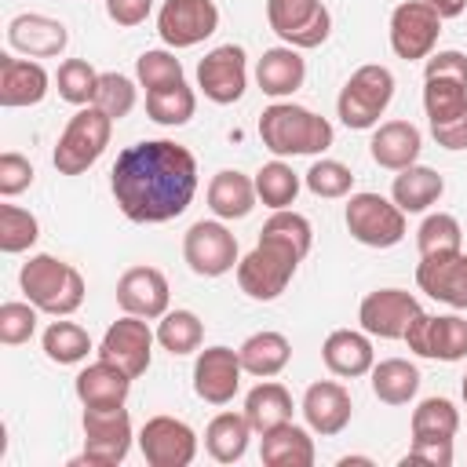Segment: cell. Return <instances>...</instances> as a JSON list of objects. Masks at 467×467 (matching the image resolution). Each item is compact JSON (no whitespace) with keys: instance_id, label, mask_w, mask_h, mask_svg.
Masks as SVG:
<instances>
[{"instance_id":"681fc988","label":"cell","mask_w":467,"mask_h":467,"mask_svg":"<svg viewBox=\"0 0 467 467\" xmlns=\"http://www.w3.org/2000/svg\"><path fill=\"white\" fill-rule=\"evenodd\" d=\"M29 186H33V164H29V157H22L15 150L0 153V193L4 197H18Z\"/></svg>"},{"instance_id":"2e32d148","label":"cell","mask_w":467,"mask_h":467,"mask_svg":"<svg viewBox=\"0 0 467 467\" xmlns=\"http://www.w3.org/2000/svg\"><path fill=\"white\" fill-rule=\"evenodd\" d=\"M438 33H441V18L423 0H405L390 15V51L405 62L427 58L438 44Z\"/></svg>"},{"instance_id":"ab89813d","label":"cell","mask_w":467,"mask_h":467,"mask_svg":"<svg viewBox=\"0 0 467 467\" xmlns=\"http://www.w3.org/2000/svg\"><path fill=\"white\" fill-rule=\"evenodd\" d=\"M255 193L266 208H288L299 193V175L277 157V161H270L255 171Z\"/></svg>"},{"instance_id":"7bdbcfd3","label":"cell","mask_w":467,"mask_h":467,"mask_svg":"<svg viewBox=\"0 0 467 467\" xmlns=\"http://www.w3.org/2000/svg\"><path fill=\"white\" fill-rule=\"evenodd\" d=\"M40 237V223L33 212L18 208V204H0V252L18 255L26 248H33Z\"/></svg>"},{"instance_id":"484cf974","label":"cell","mask_w":467,"mask_h":467,"mask_svg":"<svg viewBox=\"0 0 467 467\" xmlns=\"http://www.w3.org/2000/svg\"><path fill=\"white\" fill-rule=\"evenodd\" d=\"M420 150H423V135L409 120H387V124H379L372 131V142H368L372 161L379 168H387V171H401V168L416 164Z\"/></svg>"},{"instance_id":"d590c367","label":"cell","mask_w":467,"mask_h":467,"mask_svg":"<svg viewBox=\"0 0 467 467\" xmlns=\"http://www.w3.org/2000/svg\"><path fill=\"white\" fill-rule=\"evenodd\" d=\"M423 109H427V124L441 128L456 117L467 113V84L460 80H445V77H423Z\"/></svg>"},{"instance_id":"d6a6232c","label":"cell","mask_w":467,"mask_h":467,"mask_svg":"<svg viewBox=\"0 0 467 467\" xmlns=\"http://www.w3.org/2000/svg\"><path fill=\"white\" fill-rule=\"evenodd\" d=\"M244 420L252 423L255 434L277 427V423H288L292 420V394L285 383H255L248 394H244Z\"/></svg>"},{"instance_id":"4316f807","label":"cell","mask_w":467,"mask_h":467,"mask_svg":"<svg viewBox=\"0 0 467 467\" xmlns=\"http://www.w3.org/2000/svg\"><path fill=\"white\" fill-rule=\"evenodd\" d=\"M259 460L266 467H310L314 463V438L310 431L288 423H277L270 431H263L259 438Z\"/></svg>"},{"instance_id":"52a82bcc","label":"cell","mask_w":467,"mask_h":467,"mask_svg":"<svg viewBox=\"0 0 467 467\" xmlns=\"http://www.w3.org/2000/svg\"><path fill=\"white\" fill-rule=\"evenodd\" d=\"M343 219L350 237L368 248H394L405 237V212L383 193H350Z\"/></svg>"},{"instance_id":"c3c4849f","label":"cell","mask_w":467,"mask_h":467,"mask_svg":"<svg viewBox=\"0 0 467 467\" xmlns=\"http://www.w3.org/2000/svg\"><path fill=\"white\" fill-rule=\"evenodd\" d=\"M259 234L285 237V241H292L303 255H306V252H310V244H314L310 219H306V215H299V212H292V208H274V215L263 223V230H259Z\"/></svg>"},{"instance_id":"3957f363","label":"cell","mask_w":467,"mask_h":467,"mask_svg":"<svg viewBox=\"0 0 467 467\" xmlns=\"http://www.w3.org/2000/svg\"><path fill=\"white\" fill-rule=\"evenodd\" d=\"M18 285H22L26 299H29L36 310L51 314V317H66V314L80 310L84 292H88L80 270L69 266V263H62V259H55V255H47V252L29 255V259L22 263Z\"/></svg>"},{"instance_id":"277c9868","label":"cell","mask_w":467,"mask_h":467,"mask_svg":"<svg viewBox=\"0 0 467 467\" xmlns=\"http://www.w3.org/2000/svg\"><path fill=\"white\" fill-rule=\"evenodd\" d=\"M303 259L306 255L292 241L274 237V234H259L255 248L244 259H237V285L248 299L270 303L288 288V281L296 277V266Z\"/></svg>"},{"instance_id":"db71d44e","label":"cell","mask_w":467,"mask_h":467,"mask_svg":"<svg viewBox=\"0 0 467 467\" xmlns=\"http://www.w3.org/2000/svg\"><path fill=\"white\" fill-rule=\"evenodd\" d=\"M423 4H427V7H434L441 22H445V18H456V15H463V7H467V0H423Z\"/></svg>"},{"instance_id":"f6af8a7d","label":"cell","mask_w":467,"mask_h":467,"mask_svg":"<svg viewBox=\"0 0 467 467\" xmlns=\"http://www.w3.org/2000/svg\"><path fill=\"white\" fill-rule=\"evenodd\" d=\"M135 77H139V84H142L146 91L168 88V84H179V80H182V62H179L171 51H164V47L142 51L139 62H135Z\"/></svg>"},{"instance_id":"5bb4252c","label":"cell","mask_w":467,"mask_h":467,"mask_svg":"<svg viewBox=\"0 0 467 467\" xmlns=\"http://www.w3.org/2000/svg\"><path fill=\"white\" fill-rule=\"evenodd\" d=\"M153 339H157V332H150L146 317L124 314L106 328V336L99 343V358L120 365L131 379H139L153 361Z\"/></svg>"},{"instance_id":"44dd1931","label":"cell","mask_w":467,"mask_h":467,"mask_svg":"<svg viewBox=\"0 0 467 467\" xmlns=\"http://www.w3.org/2000/svg\"><path fill=\"white\" fill-rule=\"evenodd\" d=\"M303 416H306V427L321 438H336L350 416H354V401H350V390L336 379H317L306 387L303 394Z\"/></svg>"},{"instance_id":"7c38bea8","label":"cell","mask_w":467,"mask_h":467,"mask_svg":"<svg viewBox=\"0 0 467 467\" xmlns=\"http://www.w3.org/2000/svg\"><path fill=\"white\" fill-rule=\"evenodd\" d=\"M139 449L150 467H190L197 460V434L175 416H150L139 431Z\"/></svg>"},{"instance_id":"30bf717a","label":"cell","mask_w":467,"mask_h":467,"mask_svg":"<svg viewBox=\"0 0 467 467\" xmlns=\"http://www.w3.org/2000/svg\"><path fill=\"white\" fill-rule=\"evenodd\" d=\"M182 259L197 277H223L237 266V237L219 219H201L182 234Z\"/></svg>"},{"instance_id":"f5cc1de1","label":"cell","mask_w":467,"mask_h":467,"mask_svg":"<svg viewBox=\"0 0 467 467\" xmlns=\"http://www.w3.org/2000/svg\"><path fill=\"white\" fill-rule=\"evenodd\" d=\"M150 11H153V0H106V15H109L117 26H124V29L146 22Z\"/></svg>"},{"instance_id":"11a10c76","label":"cell","mask_w":467,"mask_h":467,"mask_svg":"<svg viewBox=\"0 0 467 467\" xmlns=\"http://www.w3.org/2000/svg\"><path fill=\"white\" fill-rule=\"evenodd\" d=\"M350 463H372V460L368 456H343L339 460V467H350Z\"/></svg>"},{"instance_id":"5b68a950","label":"cell","mask_w":467,"mask_h":467,"mask_svg":"<svg viewBox=\"0 0 467 467\" xmlns=\"http://www.w3.org/2000/svg\"><path fill=\"white\" fill-rule=\"evenodd\" d=\"M390 99H394V73L379 62H368V66H358L343 84L336 99V113L350 131H368L379 124Z\"/></svg>"},{"instance_id":"d6986e66","label":"cell","mask_w":467,"mask_h":467,"mask_svg":"<svg viewBox=\"0 0 467 467\" xmlns=\"http://www.w3.org/2000/svg\"><path fill=\"white\" fill-rule=\"evenodd\" d=\"M241 358L230 347H204L193 361V390L208 405H226L241 390Z\"/></svg>"},{"instance_id":"ffe728a7","label":"cell","mask_w":467,"mask_h":467,"mask_svg":"<svg viewBox=\"0 0 467 467\" xmlns=\"http://www.w3.org/2000/svg\"><path fill=\"white\" fill-rule=\"evenodd\" d=\"M168 299H171V288L157 266H128L117 281V303L124 314L153 321L168 314Z\"/></svg>"},{"instance_id":"9f6ffc18","label":"cell","mask_w":467,"mask_h":467,"mask_svg":"<svg viewBox=\"0 0 467 467\" xmlns=\"http://www.w3.org/2000/svg\"><path fill=\"white\" fill-rule=\"evenodd\" d=\"M460 394H463V401H467V376H463V383H460Z\"/></svg>"},{"instance_id":"74e56055","label":"cell","mask_w":467,"mask_h":467,"mask_svg":"<svg viewBox=\"0 0 467 467\" xmlns=\"http://www.w3.org/2000/svg\"><path fill=\"white\" fill-rule=\"evenodd\" d=\"M40 343H44V354L55 365H77L91 350V336L80 325H73V321H51L44 328V339Z\"/></svg>"},{"instance_id":"60d3db41","label":"cell","mask_w":467,"mask_h":467,"mask_svg":"<svg viewBox=\"0 0 467 467\" xmlns=\"http://www.w3.org/2000/svg\"><path fill=\"white\" fill-rule=\"evenodd\" d=\"M99 77L91 69V62L84 58H66L55 73V84H58V99H66L69 106H91L95 102V91H99Z\"/></svg>"},{"instance_id":"8d00e7d4","label":"cell","mask_w":467,"mask_h":467,"mask_svg":"<svg viewBox=\"0 0 467 467\" xmlns=\"http://www.w3.org/2000/svg\"><path fill=\"white\" fill-rule=\"evenodd\" d=\"M204 339V321L193 314V310H168L157 325V343L171 354V358H182V354H193Z\"/></svg>"},{"instance_id":"7402d4cb","label":"cell","mask_w":467,"mask_h":467,"mask_svg":"<svg viewBox=\"0 0 467 467\" xmlns=\"http://www.w3.org/2000/svg\"><path fill=\"white\" fill-rule=\"evenodd\" d=\"M7 44L11 51H22L29 58H55L66 51L69 44V33L58 18H47V15H15L7 22Z\"/></svg>"},{"instance_id":"e0dca14e","label":"cell","mask_w":467,"mask_h":467,"mask_svg":"<svg viewBox=\"0 0 467 467\" xmlns=\"http://www.w3.org/2000/svg\"><path fill=\"white\" fill-rule=\"evenodd\" d=\"M416 314H420V299L405 288H376L358 306L361 328L379 339H405V328L412 325Z\"/></svg>"},{"instance_id":"1f68e13d","label":"cell","mask_w":467,"mask_h":467,"mask_svg":"<svg viewBox=\"0 0 467 467\" xmlns=\"http://www.w3.org/2000/svg\"><path fill=\"white\" fill-rule=\"evenodd\" d=\"M248 438L252 423L244 420V412H219L204 427V449L215 463H237L248 452Z\"/></svg>"},{"instance_id":"ee69618b","label":"cell","mask_w":467,"mask_h":467,"mask_svg":"<svg viewBox=\"0 0 467 467\" xmlns=\"http://www.w3.org/2000/svg\"><path fill=\"white\" fill-rule=\"evenodd\" d=\"M306 190L314 197H325V201H336V197H347L354 190V171L343 164V161H332V157H321L310 164L306 171Z\"/></svg>"},{"instance_id":"816d5d0a","label":"cell","mask_w":467,"mask_h":467,"mask_svg":"<svg viewBox=\"0 0 467 467\" xmlns=\"http://www.w3.org/2000/svg\"><path fill=\"white\" fill-rule=\"evenodd\" d=\"M423 77H445V80L467 84V55H463V51H438V55H427Z\"/></svg>"},{"instance_id":"83f0119b","label":"cell","mask_w":467,"mask_h":467,"mask_svg":"<svg viewBox=\"0 0 467 467\" xmlns=\"http://www.w3.org/2000/svg\"><path fill=\"white\" fill-rule=\"evenodd\" d=\"M306 80V62L299 58L296 47H270L263 51L259 66H255V84L263 88V95L270 99H285L292 91H299Z\"/></svg>"},{"instance_id":"d4e9b609","label":"cell","mask_w":467,"mask_h":467,"mask_svg":"<svg viewBox=\"0 0 467 467\" xmlns=\"http://www.w3.org/2000/svg\"><path fill=\"white\" fill-rule=\"evenodd\" d=\"M321 358H325V368L332 376H343V379H358V376L372 372V365H376V350H372L368 332H354V328L328 332Z\"/></svg>"},{"instance_id":"7dc6e473","label":"cell","mask_w":467,"mask_h":467,"mask_svg":"<svg viewBox=\"0 0 467 467\" xmlns=\"http://www.w3.org/2000/svg\"><path fill=\"white\" fill-rule=\"evenodd\" d=\"M36 332V306L26 299H11L0 306V343L4 347H18V343H29Z\"/></svg>"},{"instance_id":"e575fe53","label":"cell","mask_w":467,"mask_h":467,"mask_svg":"<svg viewBox=\"0 0 467 467\" xmlns=\"http://www.w3.org/2000/svg\"><path fill=\"white\" fill-rule=\"evenodd\" d=\"M193 113H197V95H193V88H190L186 80L146 91V117H150L153 124L179 128V124H186Z\"/></svg>"},{"instance_id":"7a4b0ae2","label":"cell","mask_w":467,"mask_h":467,"mask_svg":"<svg viewBox=\"0 0 467 467\" xmlns=\"http://www.w3.org/2000/svg\"><path fill=\"white\" fill-rule=\"evenodd\" d=\"M332 124L306 106L274 102L259 117V139L274 157H314L332 146Z\"/></svg>"},{"instance_id":"4fadbf2b","label":"cell","mask_w":467,"mask_h":467,"mask_svg":"<svg viewBox=\"0 0 467 467\" xmlns=\"http://www.w3.org/2000/svg\"><path fill=\"white\" fill-rule=\"evenodd\" d=\"M197 88L215 106H230L248 88V58L237 44H219L197 62Z\"/></svg>"},{"instance_id":"6da1fadb","label":"cell","mask_w":467,"mask_h":467,"mask_svg":"<svg viewBox=\"0 0 467 467\" xmlns=\"http://www.w3.org/2000/svg\"><path fill=\"white\" fill-rule=\"evenodd\" d=\"M109 190L124 219L142 226L168 223L182 215L197 193V161L171 139H142L117 153Z\"/></svg>"},{"instance_id":"9c48e42d","label":"cell","mask_w":467,"mask_h":467,"mask_svg":"<svg viewBox=\"0 0 467 467\" xmlns=\"http://www.w3.org/2000/svg\"><path fill=\"white\" fill-rule=\"evenodd\" d=\"M266 22L288 47H321L332 33V15L321 0H266Z\"/></svg>"},{"instance_id":"f546056e","label":"cell","mask_w":467,"mask_h":467,"mask_svg":"<svg viewBox=\"0 0 467 467\" xmlns=\"http://www.w3.org/2000/svg\"><path fill=\"white\" fill-rule=\"evenodd\" d=\"M441 193H445V179H441L434 168H427V164H409V168H401V171L394 175V182H390V201H394L405 215L427 212Z\"/></svg>"},{"instance_id":"8992f818","label":"cell","mask_w":467,"mask_h":467,"mask_svg":"<svg viewBox=\"0 0 467 467\" xmlns=\"http://www.w3.org/2000/svg\"><path fill=\"white\" fill-rule=\"evenodd\" d=\"M109 135H113V117H106L95 102H91V106H80V109L69 117V124L62 128L58 142H55V153H51L55 168H58L62 175H80V171H88V168L102 157V150L109 146Z\"/></svg>"},{"instance_id":"4dcf8cb0","label":"cell","mask_w":467,"mask_h":467,"mask_svg":"<svg viewBox=\"0 0 467 467\" xmlns=\"http://www.w3.org/2000/svg\"><path fill=\"white\" fill-rule=\"evenodd\" d=\"M237 358H241V368L248 376H259V379H270L277 372H285V365L292 361V343L281 336V332H252L241 347H237Z\"/></svg>"},{"instance_id":"603a6c76","label":"cell","mask_w":467,"mask_h":467,"mask_svg":"<svg viewBox=\"0 0 467 467\" xmlns=\"http://www.w3.org/2000/svg\"><path fill=\"white\" fill-rule=\"evenodd\" d=\"M73 390H77V398H80L84 409H113V405H124L128 401L131 376L120 365L99 358V361H91L88 368L77 372Z\"/></svg>"},{"instance_id":"8fae6325","label":"cell","mask_w":467,"mask_h":467,"mask_svg":"<svg viewBox=\"0 0 467 467\" xmlns=\"http://www.w3.org/2000/svg\"><path fill=\"white\" fill-rule=\"evenodd\" d=\"M405 343L412 354L431 361H460L467 358V321L460 314H416L405 328Z\"/></svg>"},{"instance_id":"f35d334b","label":"cell","mask_w":467,"mask_h":467,"mask_svg":"<svg viewBox=\"0 0 467 467\" xmlns=\"http://www.w3.org/2000/svg\"><path fill=\"white\" fill-rule=\"evenodd\" d=\"M460 412L449 398H423L412 409V438H456Z\"/></svg>"},{"instance_id":"b9f144b4","label":"cell","mask_w":467,"mask_h":467,"mask_svg":"<svg viewBox=\"0 0 467 467\" xmlns=\"http://www.w3.org/2000/svg\"><path fill=\"white\" fill-rule=\"evenodd\" d=\"M416 244H420V255H441V252H460L463 248V230H460V219L449 215V212H434L420 223L416 230Z\"/></svg>"},{"instance_id":"f907efd6","label":"cell","mask_w":467,"mask_h":467,"mask_svg":"<svg viewBox=\"0 0 467 467\" xmlns=\"http://www.w3.org/2000/svg\"><path fill=\"white\" fill-rule=\"evenodd\" d=\"M405 460L427 463V467H449L452 463V438H412Z\"/></svg>"},{"instance_id":"ba28073f","label":"cell","mask_w":467,"mask_h":467,"mask_svg":"<svg viewBox=\"0 0 467 467\" xmlns=\"http://www.w3.org/2000/svg\"><path fill=\"white\" fill-rule=\"evenodd\" d=\"M131 416L124 405L113 409H84V452L73 463L117 467L131 449Z\"/></svg>"},{"instance_id":"bcb514c9","label":"cell","mask_w":467,"mask_h":467,"mask_svg":"<svg viewBox=\"0 0 467 467\" xmlns=\"http://www.w3.org/2000/svg\"><path fill=\"white\" fill-rule=\"evenodd\" d=\"M95 106L113 120L128 117L135 109V84L124 73H102L99 77V91H95Z\"/></svg>"},{"instance_id":"836d02e7","label":"cell","mask_w":467,"mask_h":467,"mask_svg":"<svg viewBox=\"0 0 467 467\" xmlns=\"http://www.w3.org/2000/svg\"><path fill=\"white\" fill-rule=\"evenodd\" d=\"M372 394L383 405H409L420 390V368L405 358H387L379 365H372Z\"/></svg>"},{"instance_id":"f1b7e54d","label":"cell","mask_w":467,"mask_h":467,"mask_svg":"<svg viewBox=\"0 0 467 467\" xmlns=\"http://www.w3.org/2000/svg\"><path fill=\"white\" fill-rule=\"evenodd\" d=\"M259 193H255V179H248L237 168H223L212 175L208 182V208L219 219H244L255 208Z\"/></svg>"},{"instance_id":"ac0fdd59","label":"cell","mask_w":467,"mask_h":467,"mask_svg":"<svg viewBox=\"0 0 467 467\" xmlns=\"http://www.w3.org/2000/svg\"><path fill=\"white\" fill-rule=\"evenodd\" d=\"M416 285L431 299L467 310V252H441V255H420L416 266Z\"/></svg>"},{"instance_id":"9a60e30c","label":"cell","mask_w":467,"mask_h":467,"mask_svg":"<svg viewBox=\"0 0 467 467\" xmlns=\"http://www.w3.org/2000/svg\"><path fill=\"white\" fill-rule=\"evenodd\" d=\"M219 29L215 0H164L157 15V33L168 47H193Z\"/></svg>"},{"instance_id":"cb8c5ba5","label":"cell","mask_w":467,"mask_h":467,"mask_svg":"<svg viewBox=\"0 0 467 467\" xmlns=\"http://www.w3.org/2000/svg\"><path fill=\"white\" fill-rule=\"evenodd\" d=\"M47 95V69L33 58L0 55V106H36Z\"/></svg>"}]
</instances>
